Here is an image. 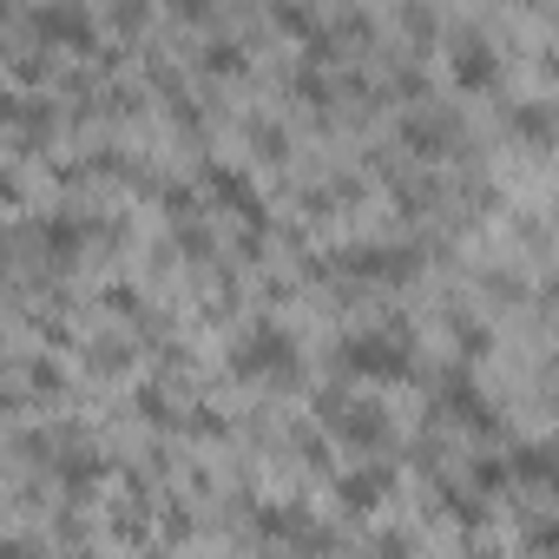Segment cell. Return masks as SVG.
Listing matches in <instances>:
<instances>
[{
    "label": "cell",
    "instance_id": "cell-1",
    "mask_svg": "<svg viewBox=\"0 0 559 559\" xmlns=\"http://www.w3.org/2000/svg\"><path fill=\"white\" fill-rule=\"evenodd\" d=\"M336 362L349 369V376H362V382H402L408 369H415V356H408V336H343V349H336Z\"/></svg>",
    "mask_w": 559,
    "mask_h": 559
},
{
    "label": "cell",
    "instance_id": "cell-2",
    "mask_svg": "<svg viewBox=\"0 0 559 559\" xmlns=\"http://www.w3.org/2000/svg\"><path fill=\"white\" fill-rule=\"evenodd\" d=\"M290 336L284 330H276V323H257L243 343H237V356H230V369L237 376H276V369H290Z\"/></svg>",
    "mask_w": 559,
    "mask_h": 559
},
{
    "label": "cell",
    "instance_id": "cell-3",
    "mask_svg": "<svg viewBox=\"0 0 559 559\" xmlns=\"http://www.w3.org/2000/svg\"><path fill=\"white\" fill-rule=\"evenodd\" d=\"M323 421H330L343 441H356V448H376V441L389 435L382 408H369V402H343V395H330V402H323Z\"/></svg>",
    "mask_w": 559,
    "mask_h": 559
},
{
    "label": "cell",
    "instance_id": "cell-4",
    "mask_svg": "<svg viewBox=\"0 0 559 559\" xmlns=\"http://www.w3.org/2000/svg\"><path fill=\"white\" fill-rule=\"evenodd\" d=\"M34 34L53 47H93V14L73 0H53V8H34Z\"/></svg>",
    "mask_w": 559,
    "mask_h": 559
},
{
    "label": "cell",
    "instance_id": "cell-5",
    "mask_svg": "<svg viewBox=\"0 0 559 559\" xmlns=\"http://www.w3.org/2000/svg\"><path fill=\"white\" fill-rule=\"evenodd\" d=\"M448 60H454V86H467V93H480V86H493V73H500V60H493V47H487V40H474V34H461Z\"/></svg>",
    "mask_w": 559,
    "mask_h": 559
},
{
    "label": "cell",
    "instance_id": "cell-6",
    "mask_svg": "<svg viewBox=\"0 0 559 559\" xmlns=\"http://www.w3.org/2000/svg\"><path fill=\"white\" fill-rule=\"evenodd\" d=\"M441 402H448V415H454V421H467L474 435H493V428H500V415H493V408L480 402V389H467V382H448V389H441Z\"/></svg>",
    "mask_w": 559,
    "mask_h": 559
},
{
    "label": "cell",
    "instance_id": "cell-7",
    "mask_svg": "<svg viewBox=\"0 0 559 559\" xmlns=\"http://www.w3.org/2000/svg\"><path fill=\"white\" fill-rule=\"evenodd\" d=\"M336 493H343V507H349V513H369V507L389 493V467H356V474H343V480H336Z\"/></svg>",
    "mask_w": 559,
    "mask_h": 559
},
{
    "label": "cell",
    "instance_id": "cell-8",
    "mask_svg": "<svg viewBox=\"0 0 559 559\" xmlns=\"http://www.w3.org/2000/svg\"><path fill=\"white\" fill-rule=\"evenodd\" d=\"M349 270H362V276H389V284H402V276H415V250H349Z\"/></svg>",
    "mask_w": 559,
    "mask_h": 559
},
{
    "label": "cell",
    "instance_id": "cell-9",
    "mask_svg": "<svg viewBox=\"0 0 559 559\" xmlns=\"http://www.w3.org/2000/svg\"><path fill=\"white\" fill-rule=\"evenodd\" d=\"M211 191H217V204H224V211H243V217H250V224H257V217H263V204H257V198H250V185H243V178H237V171H224V165H217V171H211Z\"/></svg>",
    "mask_w": 559,
    "mask_h": 559
},
{
    "label": "cell",
    "instance_id": "cell-10",
    "mask_svg": "<svg viewBox=\"0 0 559 559\" xmlns=\"http://www.w3.org/2000/svg\"><path fill=\"white\" fill-rule=\"evenodd\" d=\"M546 474H552V461H546L539 441H526V448L507 454V480H533V487H546Z\"/></svg>",
    "mask_w": 559,
    "mask_h": 559
},
{
    "label": "cell",
    "instance_id": "cell-11",
    "mask_svg": "<svg viewBox=\"0 0 559 559\" xmlns=\"http://www.w3.org/2000/svg\"><path fill=\"white\" fill-rule=\"evenodd\" d=\"M47 237H53V250L67 257V250H80V237H86V224H73V217H53V224H47Z\"/></svg>",
    "mask_w": 559,
    "mask_h": 559
},
{
    "label": "cell",
    "instance_id": "cell-12",
    "mask_svg": "<svg viewBox=\"0 0 559 559\" xmlns=\"http://www.w3.org/2000/svg\"><path fill=\"white\" fill-rule=\"evenodd\" d=\"M474 480H480V487H507V461H480Z\"/></svg>",
    "mask_w": 559,
    "mask_h": 559
},
{
    "label": "cell",
    "instance_id": "cell-13",
    "mask_svg": "<svg viewBox=\"0 0 559 559\" xmlns=\"http://www.w3.org/2000/svg\"><path fill=\"white\" fill-rule=\"evenodd\" d=\"M211 67H217V73H237V67H243V53H237V47H211Z\"/></svg>",
    "mask_w": 559,
    "mask_h": 559
},
{
    "label": "cell",
    "instance_id": "cell-14",
    "mask_svg": "<svg viewBox=\"0 0 559 559\" xmlns=\"http://www.w3.org/2000/svg\"><path fill=\"white\" fill-rule=\"evenodd\" d=\"M178 14H211V0H171Z\"/></svg>",
    "mask_w": 559,
    "mask_h": 559
},
{
    "label": "cell",
    "instance_id": "cell-15",
    "mask_svg": "<svg viewBox=\"0 0 559 559\" xmlns=\"http://www.w3.org/2000/svg\"><path fill=\"white\" fill-rule=\"evenodd\" d=\"M0 204H14V178L8 171H0Z\"/></svg>",
    "mask_w": 559,
    "mask_h": 559
}]
</instances>
